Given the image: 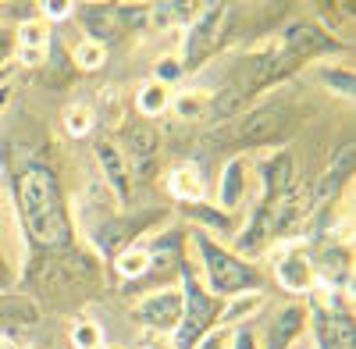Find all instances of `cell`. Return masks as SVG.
Listing matches in <instances>:
<instances>
[{
	"label": "cell",
	"mask_w": 356,
	"mask_h": 349,
	"mask_svg": "<svg viewBox=\"0 0 356 349\" xmlns=\"http://www.w3.org/2000/svg\"><path fill=\"white\" fill-rule=\"evenodd\" d=\"M97 168H100V182L107 186V193L118 200V207H132V200H136V186H132V171H129V161L125 154L118 150V143L114 139H97Z\"/></svg>",
	"instance_id": "8fae6325"
},
{
	"label": "cell",
	"mask_w": 356,
	"mask_h": 349,
	"mask_svg": "<svg viewBox=\"0 0 356 349\" xmlns=\"http://www.w3.org/2000/svg\"><path fill=\"white\" fill-rule=\"evenodd\" d=\"M61 122H65V132H68V136L82 139V136L93 132V125H97V114H93V107H89V104H68Z\"/></svg>",
	"instance_id": "4316f807"
},
{
	"label": "cell",
	"mask_w": 356,
	"mask_h": 349,
	"mask_svg": "<svg viewBox=\"0 0 356 349\" xmlns=\"http://www.w3.org/2000/svg\"><path fill=\"white\" fill-rule=\"evenodd\" d=\"M186 214L196 221V228H200V232H207V236L232 239L235 232H239V225H235V214H228V211L214 207V203H203V200H200V203H189Z\"/></svg>",
	"instance_id": "ac0fdd59"
},
{
	"label": "cell",
	"mask_w": 356,
	"mask_h": 349,
	"mask_svg": "<svg viewBox=\"0 0 356 349\" xmlns=\"http://www.w3.org/2000/svg\"><path fill=\"white\" fill-rule=\"evenodd\" d=\"M0 268H4V264H0ZM0 285H4V271H0Z\"/></svg>",
	"instance_id": "8d00e7d4"
},
{
	"label": "cell",
	"mask_w": 356,
	"mask_h": 349,
	"mask_svg": "<svg viewBox=\"0 0 356 349\" xmlns=\"http://www.w3.org/2000/svg\"><path fill=\"white\" fill-rule=\"evenodd\" d=\"M296 125V111L289 100H271V104H260V107H246L243 114L211 125L203 136L207 147L214 150H235L243 154L250 147H267V143L282 139L285 132H292Z\"/></svg>",
	"instance_id": "7a4b0ae2"
},
{
	"label": "cell",
	"mask_w": 356,
	"mask_h": 349,
	"mask_svg": "<svg viewBox=\"0 0 356 349\" xmlns=\"http://www.w3.org/2000/svg\"><path fill=\"white\" fill-rule=\"evenodd\" d=\"M228 15H232V4H200L196 8V18L186 25V40H182V72H200L203 61H211L221 47V36H225V25H228Z\"/></svg>",
	"instance_id": "8992f818"
},
{
	"label": "cell",
	"mask_w": 356,
	"mask_h": 349,
	"mask_svg": "<svg viewBox=\"0 0 356 349\" xmlns=\"http://www.w3.org/2000/svg\"><path fill=\"white\" fill-rule=\"evenodd\" d=\"M171 111H175V118H182V122H207L211 93L207 90H182V93L171 97Z\"/></svg>",
	"instance_id": "7402d4cb"
},
{
	"label": "cell",
	"mask_w": 356,
	"mask_h": 349,
	"mask_svg": "<svg viewBox=\"0 0 356 349\" xmlns=\"http://www.w3.org/2000/svg\"><path fill=\"white\" fill-rule=\"evenodd\" d=\"M0 349H11V346H8V339H4V335H0Z\"/></svg>",
	"instance_id": "d590c367"
},
{
	"label": "cell",
	"mask_w": 356,
	"mask_h": 349,
	"mask_svg": "<svg viewBox=\"0 0 356 349\" xmlns=\"http://www.w3.org/2000/svg\"><path fill=\"white\" fill-rule=\"evenodd\" d=\"M232 349H260V339L250 328H235L232 332Z\"/></svg>",
	"instance_id": "1f68e13d"
},
{
	"label": "cell",
	"mask_w": 356,
	"mask_h": 349,
	"mask_svg": "<svg viewBox=\"0 0 356 349\" xmlns=\"http://www.w3.org/2000/svg\"><path fill=\"white\" fill-rule=\"evenodd\" d=\"M168 193L178 200V203H200L207 196V182H203V171L193 164V161H178L171 164L168 171Z\"/></svg>",
	"instance_id": "2e32d148"
},
{
	"label": "cell",
	"mask_w": 356,
	"mask_h": 349,
	"mask_svg": "<svg viewBox=\"0 0 356 349\" xmlns=\"http://www.w3.org/2000/svg\"><path fill=\"white\" fill-rule=\"evenodd\" d=\"M307 332V310L303 307H285L271 325H267V332H264V346L260 349H289V342L296 339V335H303Z\"/></svg>",
	"instance_id": "e0dca14e"
},
{
	"label": "cell",
	"mask_w": 356,
	"mask_h": 349,
	"mask_svg": "<svg viewBox=\"0 0 356 349\" xmlns=\"http://www.w3.org/2000/svg\"><path fill=\"white\" fill-rule=\"evenodd\" d=\"M36 8H40V18H43L47 25H57V22H65V18L75 15L72 0H43V4H36Z\"/></svg>",
	"instance_id": "f546056e"
},
{
	"label": "cell",
	"mask_w": 356,
	"mask_h": 349,
	"mask_svg": "<svg viewBox=\"0 0 356 349\" xmlns=\"http://www.w3.org/2000/svg\"><path fill=\"white\" fill-rule=\"evenodd\" d=\"M250 168H257V179H260V207H271V203L296 186V164H292V154L289 150H275L267 157H257L250 161Z\"/></svg>",
	"instance_id": "4fadbf2b"
},
{
	"label": "cell",
	"mask_w": 356,
	"mask_h": 349,
	"mask_svg": "<svg viewBox=\"0 0 356 349\" xmlns=\"http://www.w3.org/2000/svg\"><path fill=\"white\" fill-rule=\"evenodd\" d=\"M250 182V157L246 154H232L218 174V207L235 214L246 203V186Z\"/></svg>",
	"instance_id": "5bb4252c"
},
{
	"label": "cell",
	"mask_w": 356,
	"mask_h": 349,
	"mask_svg": "<svg viewBox=\"0 0 356 349\" xmlns=\"http://www.w3.org/2000/svg\"><path fill=\"white\" fill-rule=\"evenodd\" d=\"M150 268H154V257H150V250H146V243H136V246H129V250H122L114 257V271L125 282L150 278Z\"/></svg>",
	"instance_id": "ffe728a7"
},
{
	"label": "cell",
	"mask_w": 356,
	"mask_h": 349,
	"mask_svg": "<svg viewBox=\"0 0 356 349\" xmlns=\"http://www.w3.org/2000/svg\"><path fill=\"white\" fill-rule=\"evenodd\" d=\"M356 150H353V143H346V147L332 157V164L328 168H324V174H321V179L307 189V196H310V211L314 214H324V211H328V207H335V203H339V193L349 186V179H353V157Z\"/></svg>",
	"instance_id": "7c38bea8"
},
{
	"label": "cell",
	"mask_w": 356,
	"mask_h": 349,
	"mask_svg": "<svg viewBox=\"0 0 356 349\" xmlns=\"http://www.w3.org/2000/svg\"><path fill=\"white\" fill-rule=\"evenodd\" d=\"M100 349H118V346H100Z\"/></svg>",
	"instance_id": "74e56055"
},
{
	"label": "cell",
	"mask_w": 356,
	"mask_h": 349,
	"mask_svg": "<svg viewBox=\"0 0 356 349\" xmlns=\"http://www.w3.org/2000/svg\"><path fill=\"white\" fill-rule=\"evenodd\" d=\"M68 339H72V346H75V349H100V346H104V332H100V325L86 321V317L72 321Z\"/></svg>",
	"instance_id": "83f0119b"
},
{
	"label": "cell",
	"mask_w": 356,
	"mask_h": 349,
	"mask_svg": "<svg viewBox=\"0 0 356 349\" xmlns=\"http://www.w3.org/2000/svg\"><path fill=\"white\" fill-rule=\"evenodd\" d=\"M178 293H182V321H178L171 342H175V349H196V342L218 325V314H221L225 300L207 293V285L200 282V275L193 271L189 260L178 264Z\"/></svg>",
	"instance_id": "277c9868"
},
{
	"label": "cell",
	"mask_w": 356,
	"mask_h": 349,
	"mask_svg": "<svg viewBox=\"0 0 356 349\" xmlns=\"http://www.w3.org/2000/svg\"><path fill=\"white\" fill-rule=\"evenodd\" d=\"M139 349H175V342H171V339H164V335H146Z\"/></svg>",
	"instance_id": "d6a6232c"
},
{
	"label": "cell",
	"mask_w": 356,
	"mask_h": 349,
	"mask_svg": "<svg viewBox=\"0 0 356 349\" xmlns=\"http://www.w3.org/2000/svg\"><path fill=\"white\" fill-rule=\"evenodd\" d=\"M186 72H182V61H178V54H168V57H161V61L154 65V82H161V86H171L182 79Z\"/></svg>",
	"instance_id": "f1b7e54d"
},
{
	"label": "cell",
	"mask_w": 356,
	"mask_h": 349,
	"mask_svg": "<svg viewBox=\"0 0 356 349\" xmlns=\"http://www.w3.org/2000/svg\"><path fill=\"white\" fill-rule=\"evenodd\" d=\"M18 225L40 250H68L72 246V218L65 211V196L57 171L50 164H29L11 182Z\"/></svg>",
	"instance_id": "6da1fadb"
},
{
	"label": "cell",
	"mask_w": 356,
	"mask_h": 349,
	"mask_svg": "<svg viewBox=\"0 0 356 349\" xmlns=\"http://www.w3.org/2000/svg\"><path fill=\"white\" fill-rule=\"evenodd\" d=\"M118 150L125 154L129 161V171H132V186L136 182H146L157 174V161H161V132L150 125V122H136L122 132V143Z\"/></svg>",
	"instance_id": "9c48e42d"
},
{
	"label": "cell",
	"mask_w": 356,
	"mask_h": 349,
	"mask_svg": "<svg viewBox=\"0 0 356 349\" xmlns=\"http://www.w3.org/2000/svg\"><path fill=\"white\" fill-rule=\"evenodd\" d=\"M8 79H11V65H4V68H0V93L8 90Z\"/></svg>",
	"instance_id": "e575fe53"
},
{
	"label": "cell",
	"mask_w": 356,
	"mask_h": 349,
	"mask_svg": "<svg viewBox=\"0 0 356 349\" xmlns=\"http://www.w3.org/2000/svg\"><path fill=\"white\" fill-rule=\"evenodd\" d=\"M317 82H321L332 97H342V100H353V97H356V75H353V68L321 65V68H317Z\"/></svg>",
	"instance_id": "cb8c5ba5"
},
{
	"label": "cell",
	"mask_w": 356,
	"mask_h": 349,
	"mask_svg": "<svg viewBox=\"0 0 356 349\" xmlns=\"http://www.w3.org/2000/svg\"><path fill=\"white\" fill-rule=\"evenodd\" d=\"M264 303H267L264 293H239V296H228V300L221 303V314H218V328H228V332L243 328L253 314L264 310Z\"/></svg>",
	"instance_id": "d6986e66"
},
{
	"label": "cell",
	"mask_w": 356,
	"mask_h": 349,
	"mask_svg": "<svg viewBox=\"0 0 356 349\" xmlns=\"http://www.w3.org/2000/svg\"><path fill=\"white\" fill-rule=\"evenodd\" d=\"M193 18H196V4H182V0H168V4H150V25H154V29L189 25Z\"/></svg>",
	"instance_id": "d4e9b609"
},
{
	"label": "cell",
	"mask_w": 356,
	"mask_h": 349,
	"mask_svg": "<svg viewBox=\"0 0 356 349\" xmlns=\"http://www.w3.org/2000/svg\"><path fill=\"white\" fill-rule=\"evenodd\" d=\"M196 349H232V332L214 325L211 332H207V335L196 342Z\"/></svg>",
	"instance_id": "4dcf8cb0"
},
{
	"label": "cell",
	"mask_w": 356,
	"mask_h": 349,
	"mask_svg": "<svg viewBox=\"0 0 356 349\" xmlns=\"http://www.w3.org/2000/svg\"><path fill=\"white\" fill-rule=\"evenodd\" d=\"M136 111L143 114V122H150V118H161L164 111H171V90L154 79H146L139 86V93H136Z\"/></svg>",
	"instance_id": "44dd1931"
},
{
	"label": "cell",
	"mask_w": 356,
	"mask_h": 349,
	"mask_svg": "<svg viewBox=\"0 0 356 349\" xmlns=\"http://www.w3.org/2000/svg\"><path fill=\"white\" fill-rule=\"evenodd\" d=\"M168 211L161 207H150L143 214H107V218H97L93 225H86V236L93 239V250L100 257H118L122 250L136 246L146 232L157 228L164 221Z\"/></svg>",
	"instance_id": "5b68a950"
},
{
	"label": "cell",
	"mask_w": 356,
	"mask_h": 349,
	"mask_svg": "<svg viewBox=\"0 0 356 349\" xmlns=\"http://www.w3.org/2000/svg\"><path fill=\"white\" fill-rule=\"evenodd\" d=\"M289 349H317V342H314L310 332H303V335H296V339L289 342Z\"/></svg>",
	"instance_id": "836d02e7"
},
{
	"label": "cell",
	"mask_w": 356,
	"mask_h": 349,
	"mask_svg": "<svg viewBox=\"0 0 356 349\" xmlns=\"http://www.w3.org/2000/svg\"><path fill=\"white\" fill-rule=\"evenodd\" d=\"M72 65L75 72H100L107 65V47L93 40H79V47L72 50Z\"/></svg>",
	"instance_id": "484cf974"
},
{
	"label": "cell",
	"mask_w": 356,
	"mask_h": 349,
	"mask_svg": "<svg viewBox=\"0 0 356 349\" xmlns=\"http://www.w3.org/2000/svg\"><path fill=\"white\" fill-rule=\"evenodd\" d=\"M186 243L196 250L200 257V268H203V285L207 293L218 296V300H228V296H239V293H264V275L253 260H243L239 253H232L228 246H221L214 236L193 228Z\"/></svg>",
	"instance_id": "3957f363"
},
{
	"label": "cell",
	"mask_w": 356,
	"mask_h": 349,
	"mask_svg": "<svg viewBox=\"0 0 356 349\" xmlns=\"http://www.w3.org/2000/svg\"><path fill=\"white\" fill-rule=\"evenodd\" d=\"M75 18L82 22L86 29V40L93 43H111L122 36V29H118V15H114V4H75Z\"/></svg>",
	"instance_id": "9a60e30c"
},
{
	"label": "cell",
	"mask_w": 356,
	"mask_h": 349,
	"mask_svg": "<svg viewBox=\"0 0 356 349\" xmlns=\"http://www.w3.org/2000/svg\"><path fill=\"white\" fill-rule=\"evenodd\" d=\"M278 43H282L289 54L300 57V61H314V57H324V54L332 57V54H346V50H349L342 40H335L332 29H324L321 22H310V18L289 22V25L282 29Z\"/></svg>",
	"instance_id": "ba28073f"
},
{
	"label": "cell",
	"mask_w": 356,
	"mask_h": 349,
	"mask_svg": "<svg viewBox=\"0 0 356 349\" xmlns=\"http://www.w3.org/2000/svg\"><path fill=\"white\" fill-rule=\"evenodd\" d=\"M271 257H275V282H278L282 293L303 296V293H314L317 289V268H314L310 253L303 250V239L275 243Z\"/></svg>",
	"instance_id": "52a82bcc"
},
{
	"label": "cell",
	"mask_w": 356,
	"mask_h": 349,
	"mask_svg": "<svg viewBox=\"0 0 356 349\" xmlns=\"http://www.w3.org/2000/svg\"><path fill=\"white\" fill-rule=\"evenodd\" d=\"M132 321H139V328H146L150 335H175L178 321H182V293L178 289H154L150 296H143L132 307Z\"/></svg>",
	"instance_id": "30bf717a"
},
{
	"label": "cell",
	"mask_w": 356,
	"mask_h": 349,
	"mask_svg": "<svg viewBox=\"0 0 356 349\" xmlns=\"http://www.w3.org/2000/svg\"><path fill=\"white\" fill-rule=\"evenodd\" d=\"M54 33L57 29L47 25L43 18H25L18 25V33H15V47H22V50H50Z\"/></svg>",
	"instance_id": "603a6c76"
}]
</instances>
